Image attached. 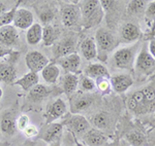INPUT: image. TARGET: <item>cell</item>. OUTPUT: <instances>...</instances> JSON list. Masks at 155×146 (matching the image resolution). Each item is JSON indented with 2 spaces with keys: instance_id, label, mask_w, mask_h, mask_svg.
<instances>
[{
  "instance_id": "6da1fadb",
  "label": "cell",
  "mask_w": 155,
  "mask_h": 146,
  "mask_svg": "<svg viewBox=\"0 0 155 146\" xmlns=\"http://www.w3.org/2000/svg\"><path fill=\"white\" fill-rule=\"evenodd\" d=\"M80 8L82 14V28L84 30L95 27L104 18V11L98 0H86L81 2Z\"/></svg>"
},
{
  "instance_id": "7a4b0ae2",
  "label": "cell",
  "mask_w": 155,
  "mask_h": 146,
  "mask_svg": "<svg viewBox=\"0 0 155 146\" xmlns=\"http://www.w3.org/2000/svg\"><path fill=\"white\" fill-rule=\"evenodd\" d=\"M59 11L61 22L66 28L74 31L82 28V14L79 4L61 2Z\"/></svg>"
},
{
  "instance_id": "3957f363",
  "label": "cell",
  "mask_w": 155,
  "mask_h": 146,
  "mask_svg": "<svg viewBox=\"0 0 155 146\" xmlns=\"http://www.w3.org/2000/svg\"><path fill=\"white\" fill-rule=\"evenodd\" d=\"M139 48L140 43H136L132 44L131 46L119 48L118 51H116L112 58L114 66L119 69L131 70L134 66L137 54H139Z\"/></svg>"
},
{
  "instance_id": "277c9868",
  "label": "cell",
  "mask_w": 155,
  "mask_h": 146,
  "mask_svg": "<svg viewBox=\"0 0 155 146\" xmlns=\"http://www.w3.org/2000/svg\"><path fill=\"white\" fill-rule=\"evenodd\" d=\"M78 36L74 32H68L64 36L60 37L58 40L52 45V55L54 60H58L71 54L77 53Z\"/></svg>"
},
{
  "instance_id": "5b68a950",
  "label": "cell",
  "mask_w": 155,
  "mask_h": 146,
  "mask_svg": "<svg viewBox=\"0 0 155 146\" xmlns=\"http://www.w3.org/2000/svg\"><path fill=\"white\" fill-rule=\"evenodd\" d=\"M20 57V51H15L12 55L0 60V81L6 85H14L17 80V61Z\"/></svg>"
},
{
  "instance_id": "8992f818",
  "label": "cell",
  "mask_w": 155,
  "mask_h": 146,
  "mask_svg": "<svg viewBox=\"0 0 155 146\" xmlns=\"http://www.w3.org/2000/svg\"><path fill=\"white\" fill-rule=\"evenodd\" d=\"M95 43L97 46V53L99 55H107V53L112 51L118 44L117 37L112 31L107 29L101 28L95 33Z\"/></svg>"
},
{
  "instance_id": "52a82bcc",
  "label": "cell",
  "mask_w": 155,
  "mask_h": 146,
  "mask_svg": "<svg viewBox=\"0 0 155 146\" xmlns=\"http://www.w3.org/2000/svg\"><path fill=\"white\" fill-rule=\"evenodd\" d=\"M62 123H63V126H66L67 131L76 138H82L91 129L90 123L82 114H72L71 113L68 116H66L65 120Z\"/></svg>"
},
{
  "instance_id": "ba28073f",
  "label": "cell",
  "mask_w": 155,
  "mask_h": 146,
  "mask_svg": "<svg viewBox=\"0 0 155 146\" xmlns=\"http://www.w3.org/2000/svg\"><path fill=\"white\" fill-rule=\"evenodd\" d=\"M17 109L15 106L2 111L0 116V131L2 135L11 138L17 134Z\"/></svg>"
},
{
  "instance_id": "9c48e42d",
  "label": "cell",
  "mask_w": 155,
  "mask_h": 146,
  "mask_svg": "<svg viewBox=\"0 0 155 146\" xmlns=\"http://www.w3.org/2000/svg\"><path fill=\"white\" fill-rule=\"evenodd\" d=\"M134 67L139 73L150 75L155 72V59L150 55L148 51V45H143L141 51H139L134 62Z\"/></svg>"
},
{
  "instance_id": "30bf717a",
  "label": "cell",
  "mask_w": 155,
  "mask_h": 146,
  "mask_svg": "<svg viewBox=\"0 0 155 146\" xmlns=\"http://www.w3.org/2000/svg\"><path fill=\"white\" fill-rule=\"evenodd\" d=\"M20 44H21V38L18 29L15 28L12 25H7L0 28V45L14 49Z\"/></svg>"
},
{
  "instance_id": "8fae6325",
  "label": "cell",
  "mask_w": 155,
  "mask_h": 146,
  "mask_svg": "<svg viewBox=\"0 0 155 146\" xmlns=\"http://www.w3.org/2000/svg\"><path fill=\"white\" fill-rule=\"evenodd\" d=\"M25 63L29 71L34 73L41 72V70L50 63L49 58L38 51H30L25 56Z\"/></svg>"
},
{
  "instance_id": "7c38bea8",
  "label": "cell",
  "mask_w": 155,
  "mask_h": 146,
  "mask_svg": "<svg viewBox=\"0 0 155 146\" xmlns=\"http://www.w3.org/2000/svg\"><path fill=\"white\" fill-rule=\"evenodd\" d=\"M35 9L39 21L44 26L50 25L58 14V7L52 2H38V4L32 5Z\"/></svg>"
},
{
  "instance_id": "4fadbf2b",
  "label": "cell",
  "mask_w": 155,
  "mask_h": 146,
  "mask_svg": "<svg viewBox=\"0 0 155 146\" xmlns=\"http://www.w3.org/2000/svg\"><path fill=\"white\" fill-rule=\"evenodd\" d=\"M67 112V106L65 101L62 98L55 99L53 102L49 103L46 110V120L47 123H54L55 120L61 118Z\"/></svg>"
},
{
  "instance_id": "5bb4252c",
  "label": "cell",
  "mask_w": 155,
  "mask_h": 146,
  "mask_svg": "<svg viewBox=\"0 0 155 146\" xmlns=\"http://www.w3.org/2000/svg\"><path fill=\"white\" fill-rule=\"evenodd\" d=\"M63 123H47L44 128L41 129V131H39L38 138L42 141L47 142L48 144L54 142V141L58 140L59 138H61L62 132H63Z\"/></svg>"
},
{
  "instance_id": "9a60e30c",
  "label": "cell",
  "mask_w": 155,
  "mask_h": 146,
  "mask_svg": "<svg viewBox=\"0 0 155 146\" xmlns=\"http://www.w3.org/2000/svg\"><path fill=\"white\" fill-rule=\"evenodd\" d=\"M94 98L90 94L79 93L71 96V112L72 114H80L82 111L87 110L93 104Z\"/></svg>"
},
{
  "instance_id": "2e32d148",
  "label": "cell",
  "mask_w": 155,
  "mask_h": 146,
  "mask_svg": "<svg viewBox=\"0 0 155 146\" xmlns=\"http://www.w3.org/2000/svg\"><path fill=\"white\" fill-rule=\"evenodd\" d=\"M33 12L27 8H18L15 14L12 26L19 30H28L34 23Z\"/></svg>"
},
{
  "instance_id": "e0dca14e",
  "label": "cell",
  "mask_w": 155,
  "mask_h": 146,
  "mask_svg": "<svg viewBox=\"0 0 155 146\" xmlns=\"http://www.w3.org/2000/svg\"><path fill=\"white\" fill-rule=\"evenodd\" d=\"M57 65L60 66L66 73H74L76 74L81 66V57L78 53L71 54L63 58H60L54 62Z\"/></svg>"
},
{
  "instance_id": "ac0fdd59",
  "label": "cell",
  "mask_w": 155,
  "mask_h": 146,
  "mask_svg": "<svg viewBox=\"0 0 155 146\" xmlns=\"http://www.w3.org/2000/svg\"><path fill=\"white\" fill-rule=\"evenodd\" d=\"M142 32L139 26H137L134 23H126L123 25L120 32L122 42L124 43H134L141 38Z\"/></svg>"
},
{
  "instance_id": "d6986e66",
  "label": "cell",
  "mask_w": 155,
  "mask_h": 146,
  "mask_svg": "<svg viewBox=\"0 0 155 146\" xmlns=\"http://www.w3.org/2000/svg\"><path fill=\"white\" fill-rule=\"evenodd\" d=\"M82 139L85 142V144L88 146H102L109 142V137L102 131L95 128L90 129L82 137Z\"/></svg>"
},
{
  "instance_id": "ffe728a7",
  "label": "cell",
  "mask_w": 155,
  "mask_h": 146,
  "mask_svg": "<svg viewBox=\"0 0 155 146\" xmlns=\"http://www.w3.org/2000/svg\"><path fill=\"white\" fill-rule=\"evenodd\" d=\"M111 80V86L113 88V90L118 94H122L124 92H126L130 86L134 85V79L129 74L121 73L117 74V75L112 76Z\"/></svg>"
},
{
  "instance_id": "44dd1931",
  "label": "cell",
  "mask_w": 155,
  "mask_h": 146,
  "mask_svg": "<svg viewBox=\"0 0 155 146\" xmlns=\"http://www.w3.org/2000/svg\"><path fill=\"white\" fill-rule=\"evenodd\" d=\"M84 75L88 76L89 78L93 79L94 81L98 80V79H110V73L107 71L106 66H104L101 63H93L89 64L84 70Z\"/></svg>"
},
{
  "instance_id": "7402d4cb",
  "label": "cell",
  "mask_w": 155,
  "mask_h": 146,
  "mask_svg": "<svg viewBox=\"0 0 155 146\" xmlns=\"http://www.w3.org/2000/svg\"><path fill=\"white\" fill-rule=\"evenodd\" d=\"M60 31L58 26L55 25H47L42 27V43L45 46H52L60 38Z\"/></svg>"
},
{
  "instance_id": "603a6c76",
  "label": "cell",
  "mask_w": 155,
  "mask_h": 146,
  "mask_svg": "<svg viewBox=\"0 0 155 146\" xmlns=\"http://www.w3.org/2000/svg\"><path fill=\"white\" fill-rule=\"evenodd\" d=\"M50 94H51V91H50L46 85L38 83V85H35L33 89H31V90L28 92L27 99H28L29 102L32 104H39L46 98H48L50 96Z\"/></svg>"
},
{
  "instance_id": "cb8c5ba5",
  "label": "cell",
  "mask_w": 155,
  "mask_h": 146,
  "mask_svg": "<svg viewBox=\"0 0 155 146\" xmlns=\"http://www.w3.org/2000/svg\"><path fill=\"white\" fill-rule=\"evenodd\" d=\"M38 81H39L38 73H34L29 71L28 73L24 74L21 78L17 79L12 85H19L23 91L29 92L31 89H33L34 86L38 85Z\"/></svg>"
},
{
  "instance_id": "d4e9b609",
  "label": "cell",
  "mask_w": 155,
  "mask_h": 146,
  "mask_svg": "<svg viewBox=\"0 0 155 146\" xmlns=\"http://www.w3.org/2000/svg\"><path fill=\"white\" fill-rule=\"evenodd\" d=\"M80 49H81L82 55L87 61L94 60L97 58V46L95 43V40L92 37H88V38L84 39L80 44Z\"/></svg>"
},
{
  "instance_id": "484cf974",
  "label": "cell",
  "mask_w": 155,
  "mask_h": 146,
  "mask_svg": "<svg viewBox=\"0 0 155 146\" xmlns=\"http://www.w3.org/2000/svg\"><path fill=\"white\" fill-rule=\"evenodd\" d=\"M62 90L67 96H72L76 93L78 86H79V77L77 74L74 73H65L61 79Z\"/></svg>"
},
{
  "instance_id": "4316f807",
  "label": "cell",
  "mask_w": 155,
  "mask_h": 146,
  "mask_svg": "<svg viewBox=\"0 0 155 146\" xmlns=\"http://www.w3.org/2000/svg\"><path fill=\"white\" fill-rule=\"evenodd\" d=\"M60 76V68L56 63H49L41 70V77L49 85L57 82Z\"/></svg>"
},
{
  "instance_id": "83f0119b",
  "label": "cell",
  "mask_w": 155,
  "mask_h": 146,
  "mask_svg": "<svg viewBox=\"0 0 155 146\" xmlns=\"http://www.w3.org/2000/svg\"><path fill=\"white\" fill-rule=\"evenodd\" d=\"M42 39V26L39 23H34L26 32V41L29 45H37Z\"/></svg>"
},
{
  "instance_id": "f1b7e54d",
  "label": "cell",
  "mask_w": 155,
  "mask_h": 146,
  "mask_svg": "<svg viewBox=\"0 0 155 146\" xmlns=\"http://www.w3.org/2000/svg\"><path fill=\"white\" fill-rule=\"evenodd\" d=\"M92 123H93L95 129H98L101 131L106 130L111 125V116L106 111L97 112L92 117Z\"/></svg>"
},
{
  "instance_id": "f546056e",
  "label": "cell",
  "mask_w": 155,
  "mask_h": 146,
  "mask_svg": "<svg viewBox=\"0 0 155 146\" xmlns=\"http://www.w3.org/2000/svg\"><path fill=\"white\" fill-rule=\"evenodd\" d=\"M78 88L80 89V91L83 92V93H92L94 90L96 89V85L95 81L93 79L89 78L88 76L86 75H81L79 77V86Z\"/></svg>"
},
{
  "instance_id": "4dcf8cb0",
  "label": "cell",
  "mask_w": 155,
  "mask_h": 146,
  "mask_svg": "<svg viewBox=\"0 0 155 146\" xmlns=\"http://www.w3.org/2000/svg\"><path fill=\"white\" fill-rule=\"evenodd\" d=\"M149 2L144 1V0H134L130 1L127 5V14H140L141 12L146 11L147 4Z\"/></svg>"
},
{
  "instance_id": "1f68e13d",
  "label": "cell",
  "mask_w": 155,
  "mask_h": 146,
  "mask_svg": "<svg viewBox=\"0 0 155 146\" xmlns=\"http://www.w3.org/2000/svg\"><path fill=\"white\" fill-rule=\"evenodd\" d=\"M20 3H21V1H17V3H15V5H12V8L9 9L8 11L5 12V14H2V16L0 17V28H1V27H4V26H7V25H11L12 23L15 14H16Z\"/></svg>"
},
{
  "instance_id": "d6a6232c",
  "label": "cell",
  "mask_w": 155,
  "mask_h": 146,
  "mask_svg": "<svg viewBox=\"0 0 155 146\" xmlns=\"http://www.w3.org/2000/svg\"><path fill=\"white\" fill-rule=\"evenodd\" d=\"M126 142L129 145H134V146H142L145 144L146 142V138L145 136L140 132H130L126 135Z\"/></svg>"
},
{
  "instance_id": "836d02e7",
  "label": "cell",
  "mask_w": 155,
  "mask_h": 146,
  "mask_svg": "<svg viewBox=\"0 0 155 146\" xmlns=\"http://www.w3.org/2000/svg\"><path fill=\"white\" fill-rule=\"evenodd\" d=\"M145 20L149 27L155 22V1L149 2L147 5V8L145 11Z\"/></svg>"
},
{
  "instance_id": "e575fe53",
  "label": "cell",
  "mask_w": 155,
  "mask_h": 146,
  "mask_svg": "<svg viewBox=\"0 0 155 146\" xmlns=\"http://www.w3.org/2000/svg\"><path fill=\"white\" fill-rule=\"evenodd\" d=\"M22 132H23L25 137L27 138V140H33L34 138H36V137L38 138L39 129L37 128L35 125H33V123H29Z\"/></svg>"
},
{
  "instance_id": "d590c367",
  "label": "cell",
  "mask_w": 155,
  "mask_h": 146,
  "mask_svg": "<svg viewBox=\"0 0 155 146\" xmlns=\"http://www.w3.org/2000/svg\"><path fill=\"white\" fill-rule=\"evenodd\" d=\"M30 123V120L27 114H20L17 117V129L18 131H23L25 128Z\"/></svg>"
},
{
  "instance_id": "8d00e7d4",
  "label": "cell",
  "mask_w": 155,
  "mask_h": 146,
  "mask_svg": "<svg viewBox=\"0 0 155 146\" xmlns=\"http://www.w3.org/2000/svg\"><path fill=\"white\" fill-rule=\"evenodd\" d=\"M95 85H96V88L101 92H102V93H109L110 88H112L111 82L109 81V79H106V78L96 80Z\"/></svg>"
},
{
  "instance_id": "74e56055",
  "label": "cell",
  "mask_w": 155,
  "mask_h": 146,
  "mask_svg": "<svg viewBox=\"0 0 155 146\" xmlns=\"http://www.w3.org/2000/svg\"><path fill=\"white\" fill-rule=\"evenodd\" d=\"M12 53H15V49L6 48H4V46L0 45V59L5 58V57L12 55Z\"/></svg>"
},
{
  "instance_id": "f35d334b",
  "label": "cell",
  "mask_w": 155,
  "mask_h": 146,
  "mask_svg": "<svg viewBox=\"0 0 155 146\" xmlns=\"http://www.w3.org/2000/svg\"><path fill=\"white\" fill-rule=\"evenodd\" d=\"M12 7L8 6V2H5V1H0V17L2 14H4L5 12H7L11 9Z\"/></svg>"
},
{
  "instance_id": "ab89813d",
  "label": "cell",
  "mask_w": 155,
  "mask_h": 146,
  "mask_svg": "<svg viewBox=\"0 0 155 146\" xmlns=\"http://www.w3.org/2000/svg\"><path fill=\"white\" fill-rule=\"evenodd\" d=\"M148 51H149L150 55H151V56L155 59V38L151 39V40L149 41V44H148Z\"/></svg>"
},
{
  "instance_id": "60d3db41",
  "label": "cell",
  "mask_w": 155,
  "mask_h": 146,
  "mask_svg": "<svg viewBox=\"0 0 155 146\" xmlns=\"http://www.w3.org/2000/svg\"><path fill=\"white\" fill-rule=\"evenodd\" d=\"M67 140H66V143L64 146H76V143H74V137L72 136L71 133H67Z\"/></svg>"
},
{
  "instance_id": "b9f144b4",
  "label": "cell",
  "mask_w": 155,
  "mask_h": 146,
  "mask_svg": "<svg viewBox=\"0 0 155 146\" xmlns=\"http://www.w3.org/2000/svg\"><path fill=\"white\" fill-rule=\"evenodd\" d=\"M147 36H148V39H150V40L155 38V22L149 27V32Z\"/></svg>"
},
{
  "instance_id": "7bdbcfd3",
  "label": "cell",
  "mask_w": 155,
  "mask_h": 146,
  "mask_svg": "<svg viewBox=\"0 0 155 146\" xmlns=\"http://www.w3.org/2000/svg\"><path fill=\"white\" fill-rule=\"evenodd\" d=\"M18 146H36V141L35 140H26L23 143L19 144Z\"/></svg>"
},
{
  "instance_id": "ee69618b",
  "label": "cell",
  "mask_w": 155,
  "mask_h": 146,
  "mask_svg": "<svg viewBox=\"0 0 155 146\" xmlns=\"http://www.w3.org/2000/svg\"><path fill=\"white\" fill-rule=\"evenodd\" d=\"M49 146H62V142H61V138H59L58 140L54 141V142L50 143Z\"/></svg>"
},
{
  "instance_id": "f6af8a7d",
  "label": "cell",
  "mask_w": 155,
  "mask_h": 146,
  "mask_svg": "<svg viewBox=\"0 0 155 146\" xmlns=\"http://www.w3.org/2000/svg\"><path fill=\"white\" fill-rule=\"evenodd\" d=\"M118 145H119V143L117 142V141H114V142H107L102 146H118Z\"/></svg>"
},
{
  "instance_id": "bcb514c9",
  "label": "cell",
  "mask_w": 155,
  "mask_h": 146,
  "mask_svg": "<svg viewBox=\"0 0 155 146\" xmlns=\"http://www.w3.org/2000/svg\"><path fill=\"white\" fill-rule=\"evenodd\" d=\"M118 146H130V145H129L125 140H123L121 143H119V145H118Z\"/></svg>"
},
{
  "instance_id": "7dc6e473",
  "label": "cell",
  "mask_w": 155,
  "mask_h": 146,
  "mask_svg": "<svg viewBox=\"0 0 155 146\" xmlns=\"http://www.w3.org/2000/svg\"><path fill=\"white\" fill-rule=\"evenodd\" d=\"M74 143H76V146H85V145L82 144L81 142H79V141L77 140V138H76V137H74Z\"/></svg>"
},
{
  "instance_id": "c3c4849f",
  "label": "cell",
  "mask_w": 155,
  "mask_h": 146,
  "mask_svg": "<svg viewBox=\"0 0 155 146\" xmlns=\"http://www.w3.org/2000/svg\"><path fill=\"white\" fill-rule=\"evenodd\" d=\"M2 96H3V91H2V89L0 88V100H1Z\"/></svg>"
},
{
  "instance_id": "681fc988",
  "label": "cell",
  "mask_w": 155,
  "mask_h": 146,
  "mask_svg": "<svg viewBox=\"0 0 155 146\" xmlns=\"http://www.w3.org/2000/svg\"><path fill=\"white\" fill-rule=\"evenodd\" d=\"M0 146H1V143H0Z\"/></svg>"
}]
</instances>
